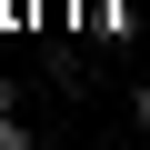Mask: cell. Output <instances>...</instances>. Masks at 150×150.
<instances>
[{
    "label": "cell",
    "mask_w": 150,
    "mask_h": 150,
    "mask_svg": "<svg viewBox=\"0 0 150 150\" xmlns=\"http://www.w3.org/2000/svg\"><path fill=\"white\" fill-rule=\"evenodd\" d=\"M0 150H30V130L10 120V100H0Z\"/></svg>",
    "instance_id": "cell-1"
},
{
    "label": "cell",
    "mask_w": 150,
    "mask_h": 150,
    "mask_svg": "<svg viewBox=\"0 0 150 150\" xmlns=\"http://www.w3.org/2000/svg\"><path fill=\"white\" fill-rule=\"evenodd\" d=\"M130 120H140V130H150V80H140V90H130Z\"/></svg>",
    "instance_id": "cell-2"
}]
</instances>
